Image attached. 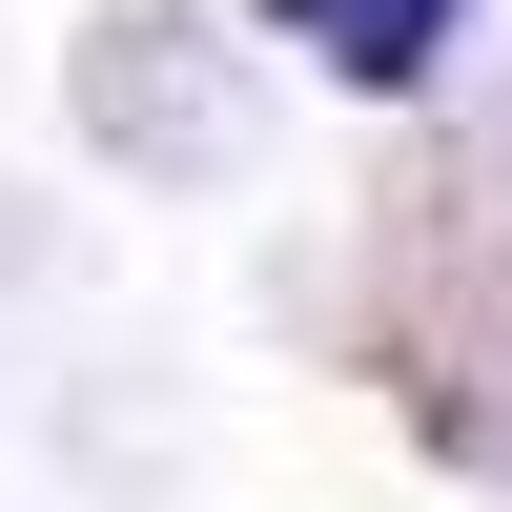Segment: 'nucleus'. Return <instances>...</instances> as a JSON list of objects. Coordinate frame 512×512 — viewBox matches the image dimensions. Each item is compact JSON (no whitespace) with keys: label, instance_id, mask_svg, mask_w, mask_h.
Here are the masks:
<instances>
[{"label":"nucleus","instance_id":"1","mask_svg":"<svg viewBox=\"0 0 512 512\" xmlns=\"http://www.w3.org/2000/svg\"><path fill=\"white\" fill-rule=\"evenodd\" d=\"M267 21L308 41V62H349V82H410V62L451 41V0H267Z\"/></svg>","mask_w":512,"mask_h":512}]
</instances>
